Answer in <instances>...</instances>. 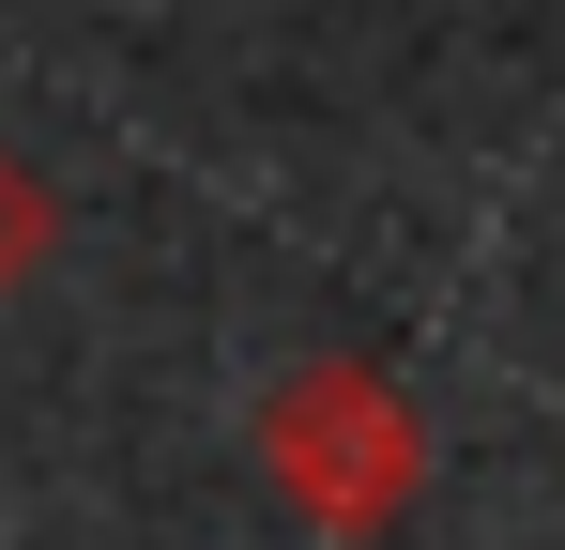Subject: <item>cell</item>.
Listing matches in <instances>:
<instances>
[{
	"label": "cell",
	"mask_w": 565,
	"mask_h": 550,
	"mask_svg": "<svg viewBox=\"0 0 565 550\" xmlns=\"http://www.w3.org/2000/svg\"><path fill=\"white\" fill-rule=\"evenodd\" d=\"M46 245H62V199H46V169H31V154H0V290L46 261Z\"/></svg>",
	"instance_id": "cell-2"
},
{
	"label": "cell",
	"mask_w": 565,
	"mask_h": 550,
	"mask_svg": "<svg viewBox=\"0 0 565 550\" xmlns=\"http://www.w3.org/2000/svg\"><path fill=\"white\" fill-rule=\"evenodd\" d=\"M260 444H276V489L321 520V536H382V520L413 505V474H428V429L382 398L367 367H306V382H276Z\"/></svg>",
	"instance_id": "cell-1"
}]
</instances>
